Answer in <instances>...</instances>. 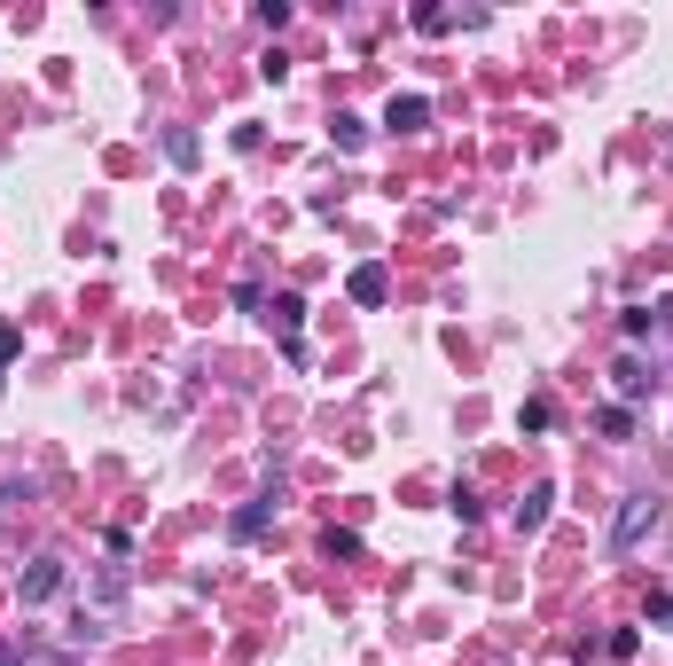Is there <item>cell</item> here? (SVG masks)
<instances>
[{
	"label": "cell",
	"instance_id": "1",
	"mask_svg": "<svg viewBox=\"0 0 673 666\" xmlns=\"http://www.w3.org/2000/svg\"><path fill=\"white\" fill-rule=\"evenodd\" d=\"M658 518H666V502H658V494H627V502H619V518H611V549H642V541L658 533Z\"/></svg>",
	"mask_w": 673,
	"mask_h": 666
},
{
	"label": "cell",
	"instance_id": "2",
	"mask_svg": "<svg viewBox=\"0 0 673 666\" xmlns=\"http://www.w3.org/2000/svg\"><path fill=\"white\" fill-rule=\"evenodd\" d=\"M611 384H619V400H650V392H658V377H650V361H642V353H619Z\"/></svg>",
	"mask_w": 673,
	"mask_h": 666
},
{
	"label": "cell",
	"instance_id": "3",
	"mask_svg": "<svg viewBox=\"0 0 673 666\" xmlns=\"http://www.w3.org/2000/svg\"><path fill=\"white\" fill-rule=\"evenodd\" d=\"M55 588H63V557H32L24 565V604H47Z\"/></svg>",
	"mask_w": 673,
	"mask_h": 666
},
{
	"label": "cell",
	"instance_id": "4",
	"mask_svg": "<svg viewBox=\"0 0 673 666\" xmlns=\"http://www.w3.org/2000/svg\"><path fill=\"white\" fill-rule=\"evenodd\" d=\"M423 118H431L423 95H392V102H384V126H392V134H423Z\"/></svg>",
	"mask_w": 673,
	"mask_h": 666
},
{
	"label": "cell",
	"instance_id": "5",
	"mask_svg": "<svg viewBox=\"0 0 673 666\" xmlns=\"http://www.w3.org/2000/svg\"><path fill=\"white\" fill-rule=\"evenodd\" d=\"M345 290H353V306H384V290H392V283H384V267H353V283H345Z\"/></svg>",
	"mask_w": 673,
	"mask_h": 666
},
{
	"label": "cell",
	"instance_id": "6",
	"mask_svg": "<svg viewBox=\"0 0 673 666\" xmlns=\"http://www.w3.org/2000/svg\"><path fill=\"white\" fill-rule=\"evenodd\" d=\"M548 502H556V494H548V486H533V494L517 502V533H540V525H548Z\"/></svg>",
	"mask_w": 673,
	"mask_h": 666
},
{
	"label": "cell",
	"instance_id": "7",
	"mask_svg": "<svg viewBox=\"0 0 673 666\" xmlns=\"http://www.w3.org/2000/svg\"><path fill=\"white\" fill-rule=\"evenodd\" d=\"M298 322H306V298H298V290H282V298H274V330L298 345Z\"/></svg>",
	"mask_w": 673,
	"mask_h": 666
},
{
	"label": "cell",
	"instance_id": "8",
	"mask_svg": "<svg viewBox=\"0 0 673 666\" xmlns=\"http://www.w3.org/2000/svg\"><path fill=\"white\" fill-rule=\"evenodd\" d=\"M267 510L274 502H243V510H235V541H259V533H267Z\"/></svg>",
	"mask_w": 673,
	"mask_h": 666
},
{
	"label": "cell",
	"instance_id": "9",
	"mask_svg": "<svg viewBox=\"0 0 673 666\" xmlns=\"http://www.w3.org/2000/svg\"><path fill=\"white\" fill-rule=\"evenodd\" d=\"M595 431H603V439H634V416H627V408H603V416H595Z\"/></svg>",
	"mask_w": 673,
	"mask_h": 666
},
{
	"label": "cell",
	"instance_id": "10",
	"mask_svg": "<svg viewBox=\"0 0 673 666\" xmlns=\"http://www.w3.org/2000/svg\"><path fill=\"white\" fill-rule=\"evenodd\" d=\"M165 157H173V165H196V134H188V126H173V134H165Z\"/></svg>",
	"mask_w": 673,
	"mask_h": 666
},
{
	"label": "cell",
	"instance_id": "11",
	"mask_svg": "<svg viewBox=\"0 0 673 666\" xmlns=\"http://www.w3.org/2000/svg\"><path fill=\"white\" fill-rule=\"evenodd\" d=\"M517 424H525V431H548V424H556V400H525V416H517Z\"/></svg>",
	"mask_w": 673,
	"mask_h": 666
},
{
	"label": "cell",
	"instance_id": "12",
	"mask_svg": "<svg viewBox=\"0 0 673 666\" xmlns=\"http://www.w3.org/2000/svg\"><path fill=\"white\" fill-rule=\"evenodd\" d=\"M650 322H658L650 306H627V314H619V330H627V337H650Z\"/></svg>",
	"mask_w": 673,
	"mask_h": 666
},
{
	"label": "cell",
	"instance_id": "13",
	"mask_svg": "<svg viewBox=\"0 0 673 666\" xmlns=\"http://www.w3.org/2000/svg\"><path fill=\"white\" fill-rule=\"evenodd\" d=\"M16 345H24V330H16V322H0V361H16Z\"/></svg>",
	"mask_w": 673,
	"mask_h": 666
},
{
	"label": "cell",
	"instance_id": "14",
	"mask_svg": "<svg viewBox=\"0 0 673 666\" xmlns=\"http://www.w3.org/2000/svg\"><path fill=\"white\" fill-rule=\"evenodd\" d=\"M650 619H673V596H650Z\"/></svg>",
	"mask_w": 673,
	"mask_h": 666
},
{
	"label": "cell",
	"instance_id": "15",
	"mask_svg": "<svg viewBox=\"0 0 673 666\" xmlns=\"http://www.w3.org/2000/svg\"><path fill=\"white\" fill-rule=\"evenodd\" d=\"M40 666H71V659H40Z\"/></svg>",
	"mask_w": 673,
	"mask_h": 666
},
{
	"label": "cell",
	"instance_id": "16",
	"mask_svg": "<svg viewBox=\"0 0 673 666\" xmlns=\"http://www.w3.org/2000/svg\"><path fill=\"white\" fill-rule=\"evenodd\" d=\"M0 666H8V651H0Z\"/></svg>",
	"mask_w": 673,
	"mask_h": 666
}]
</instances>
